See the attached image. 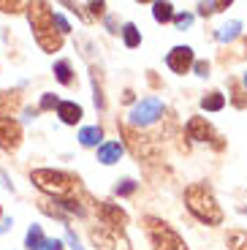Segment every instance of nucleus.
Returning a JSON list of instances; mask_svg holds the SVG:
<instances>
[{
	"instance_id": "nucleus-11",
	"label": "nucleus",
	"mask_w": 247,
	"mask_h": 250,
	"mask_svg": "<svg viewBox=\"0 0 247 250\" xmlns=\"http://www.w3.org/2000/svg\"><path fill=\"white\" fill-rule=\"evenodd\" d=\"M193 49L190 46H174L171 52H168L166 57V65L174 71V74H187V71L193 68Z\"/></svg>"
},
{
	"instance_id": "nucleus-36",
	"label": "nucleus",
	"mask_w": 247,
	"mask_h": 250,
	"mask_svg": "<svg viewBox=\"0 0 247 250\" xmlns=\"http://www.w3.org/2000/svg\"><path fill=\"white\" fill-rule=\"evenodd\" d=\"M123 101H125V104H130V101H133V93H130V90H125V95H123Z\"/></svg>"
},
{
	"instance_id": "nucleus-20",
	"label": "nucleus",
	"mask_w": 247,
	"mask_h": 250,
	"mask_svg": "<svg viewBox=\"0 0 247 250\" xmlns=\"http://www.w3.org/2000/svg\"><path fill=\"white\" fill-rule=\"evenodd\" d=\"M55 76H57V82L60 84H71L74 82V71H71V62L68 60H60L55 65Z\"/></svg>"
},
{
	"instance_id": "nucleus-10",
	"label": "nucleus",
	"mask_w": 247,
	"mask_h": 250,
	"mask_svg": "<svg viewBox=\"0 0 247 250\" xmlns=\"http://www.w3.org/2000/svg\"><path fill=\"white\" fill-rule=\"evenodd\" d=\"M95 209H98V218L103 220V226H109V229H120V231H123L125 226H128L125 209H120V207L111 204V201H98Z\"/></svg>"
},
{
	"instance_id": "nucleus-15",
	"label": "nucleus",
	"mask_w": 247,
	"mask_h": 250,
	"mask_svg": "<svg viewBox=\"0 0 247 250\" xmlns=\"http://www.w3.org/2000/svg\"><path fill=\"white\" fill-rule=\"evenodd\" d=\"M101 139H103V131H101L98 125H87V128L79 131V142L84 147H95V144H101Z\"/></svg>"
},
{
	"instance_id": "nucleus-30",
	"label": "nucleus",
	"mask_w": 247,
	"mask_h": 250,
	"mask_svg": "<svg viewBox=\"0 0 247 250\" xmlns=\"http://www.w3.org/2000/svg\"><path fill=\"white\" fill-rule=\"evenodd\" d=\"M193 68H196V74H198V76H209V62H206V60L193 62Z\"/></svg>"
},
{
	"instance_id": "nucleus-26",
	"label": "nucleus",
	"mask_w": 247,
	"mask_h": 250,
	"mask_svg": "<svg viewBox=\"0 0 247 250\" xmlns=\"http://www.w3.org/2000/svg\"><path fill=\"white\" fill-rule=\"evenodd\" d=\"M114 190H117V196H130L133 190H136V182H133V180H123Z\"/></svg>"
},
{
	"instance_id": "nucleus-8",
	"label": "nucleus",
	"mask_w": 247,
	"mask_h": 250,
	"mask_svg": "<svg viewBox=\"0 0 247 250\" xmlns=\"http://www.w3.org/2000/svg\"><path fill=\"white\" fill-rule=\"evenodd\" d=\"M187 133H190V139H196V142H209L215 150H223L220 133H217L204 117H190V123H187Z\"/></svg>"
},
{
	"instance_id": "nucleus-28",
	"label": "nucleus",
	"mask_w": 247,
	"mask_h": 250,
	"mask_svg": "<svg viewBox=\"0 0 247 250\" xmlns=\"http://www.w3.org/2000/svg\"><path fill=\"white\" fill-rule=\"evenodd\" d=\"M57 104H60V101H57V95H52V93H46V95L41 98V109H43V112H49V109H55Z\"/></svg>"
},
{
	"instance_id": "nucleus-14",
	"label": "nucleus",
	"mask_w": 247,
	"mask_h": 250,
	"mask_svg": "<svg viewBox=\"0 0 247 250\" xmlns=\"http://www.w3.org/2000/svg\"><path fill=\"white\" fill-rule=\"evenodd\" d=\"M239 36H242V22L239 19H231V22H226V25L217 30V41H223V44H231V41H236Z\"/></svg>"
},
{
	"instance_id": "nucleus-25",
	"label": "nucleus",
	"mask_w": 247,
	"mask_h": 250,
	"mask_svg": "<svg viewBox=\"0 0 247 250\" xmlns=\"http://www.w3.org/2000/svg\"><path fill=\"white\" fill-rule=\"evenodd\" d=\"M93 87H95V106L103 109L106 101H103V90H101V84H98V71H93Z\"/></svg>"
},
{
	"instance_id": "nucleus-19",
	"label": "nucleus",
	"mask_w": 247,
	"mask_h": 250,
	"mask_svg": "<svg viewBox=\"0 0 247 250\" xmlns=\"http://www.w3.org/2000/svg\"><path fill=\"white\" fill-rule=\"evenodd\" d=\"M223 106H226V98L220 93H209L201 98V109H206V112H220Z\"/></svg>"
},
{
	"instance_id": "nucleus-24",
	"label": "nucleus",
	"mask_w": 247,
	"mask_h": 250,
	"mask_svg": "<svg viewBox=\"0 0 247 250\" xmlns=\"http://www.w3.org/2000/svg\"><path fill=\"white\" fill-rule=\"evenodd\" d=\"M223 8H228V3H226V0H220V3H198V14H201V17L217 14V11H223Z\"/></svg>"
},
{
	"instance_id": "nucleus-29",
	"label": "nucleus",
	"mask_w": 247,
	"mask_h": 250,
	"mask_svg": "<svg viewBox=\"0 0 247 250\" xmlns=\"http://www.w3.org/2000/svg\"><path fill=\"white\" fill-rule=\"evenodd\" d=\"M38 250H62V242L60 239H43Z\"/></svg>"
},
{
	"instance_id": "nucleus-33",
	"label": "nucleus",
	"mask_w": 247,
	"mask_h": 250,
	"mask_svg": "<svg viewBox=\"0 0 247 250\" xmlns=\"http://www.w3.org/2000/svg\"><path fill=\"white\" fill-rule=\"evenodd\" d=\"M19 8H22V3H3V0H0V11H19Z\"/></svg>"
},
{
	"instance_id": "nucleus-32",
	"label": "nucleus",
	"mask_w": 247,
	"mask_h": 250,
	"mask_svg": "<svg viewBox=\"0 0 247 250\" xmlns=\"http://www.w3.org/2000/svg\"><path fill=\"white\" fill-rule=\"evenodd\" d=\"M55 25L60 27V36H65V33L71 30V27H68V22H65V17H60V14H55Z\"/></svg>"
},
{
	"instance_id": "nucleus-18",
	"label": "nucleus",
	"mask_w": 247,
	"mask_h": 250,
	"mask_svg": "<svg viewBox=\"0 0 247 250\" xmlns=\"http://www.w3.org/2000/svg\"><path fill=\"white\" fill-rule=\"evenodd\" d=\"M123 41H125V46H130V49H136V46L142 44V33L136 30L133 22H128V25L123 27Z\"/></svg>"
},
{
	"instance_id": "nucleus-7",
	"label": "nucleus",
	"mask_w": 247,
	"mask_h": 250,
	"mask_svg": "<svg viewBox=\"0 0 247 250\" xmlns=\"http://www.w3.org/2000/svg\"><path fill=\"white\" fill-rule=\"evenodd\" d=\"M158 117H163V101L161 98H144L142 104H136L133 112H130V128L152 125Z\"/></svg>"
},
{
	"instance_id": "nucleus-21",
	"label": "nucleus",
	"mask_w": 247,
	"mask_h": 250,
	"mask_svg": "<svg viewBox=\"0 0 247 250\" xmlns=\"http://www.w3.org/2000/svg\"><path fill=\"white\" fill-rule=\"evenodd\" d=\"M228 87H231V104H234L236 109H245L247 106V93L236 84L234 79H228Z\"/></svg>"
},
{
	"instance_id": "nucleus-22",
	"label": "nucleus",
	"mask_w": 247,
	"mask_h": 250,
	"mask_svg": "<svg viewBox=\"0 0 247 250\" xmlns=\"http://www.w3.org/2000/svg\"><path fill=\"white\" fill-rule=\"evenodd\" d=\"M228 248L231 250H247V231H242V229L228 231Z\"/></svg>"
},
{
	"instance_id": "nucleus-5",
	"label": "nucleus",
	"mask_w": 247,
	"mask_h": 250,
	"mask_svg": "<svg viewBox=\"0 0 247 250\" xmlns=\"http://www.w3.org/2000/svg\"><path fill=\"white\" fill-rule=\"evenodd\" d=\"M120 133L125 136L128 150L133 152L139 161H158V158H161V152H158V144H155L149 136L139 133L136 128H130V125H120Z\"/></svg>"
},
{
	"instance_id": "nucleus-31",
	"label": "nucleus",
	"mask_w": 247,
	"mask_h": 250,
	"mask_svg": "<svg viewBox=\"0 0 247 250\" xmlns=\"http://www.w3.org/2000/svg\"><path fill=\"white\" fill-rule=\"evenodd\" d=\"M87 8H90V17H103L106 3H87Z\"/></svg>"
},
{
	"instance_id": "nucleus-16",
	"label": "nucleus",
	"mask_w": 247,
	"mask_h": 250,
	"mask_svg": "<svg viewBox=\"0 0 247 250\" xmlns=\"http://www.w3.org/2000/svg\"><path fill=\"white\" fill-rule=\"evenodd\" d=\"M19 106V93H0V117H11V112Z\"/></svg>"
},
{
	"instance_id": "nucleus-35",
	"label": "nucleus",
	"mask_w": 247,
	"mask_h": 250,
	"mask_svg": "<svg viewBox=\"0 0 247 250\" xmlns=\"http://www.w3.org/2000/svg\"><path fill=\"white\" fill-rule=\"evenodd\" d=\"M11 226H14V220H11V218H6V220H3V226H0V234H6L8 229H11Z\"/></svg>"
},
{
	"instance_id": "nucleus-23",
	"label": "nucleus",
	"mask_w": 247,
	"mask_h": 250,
	"mask_svg": "<svg viewBox=\"0 0 247 250\" xmlns=\"http://www.w3.org/2000/svg\"><path fill=\"white\" fill-rule=\"evenodd\" d=\"M43 242V231H41V226H30L27 229V248L30 250H38Z\"/></svg>"
},
{
	"instance_id": "nucleus-3",
	"label": "nucleus",
	"mask_w": 247,
	"mask_h": 250,
	"mask_svg": "<svg viewBox=\"0 0 247 250\" xmlns=\"http://www.w3.org/2000/svg\"><path fill=\"white\" fill-rule=\"evenodd\" d=\"M33 185L52 193L55 199H74L76 190H79V180L74 174H65V171H55V169H36L30 174Z\"/></svg>"
},
{
	"instance_id": "nucleus-13",
	"label": "nucleus",
	"mask_w": 247,
	"mask_h": 250,
	"mask_svg": "<svg viewBox=\"0 0 247 250\" xmlns=\"http://www.w3.org/2000/svg\"><path fill=\"white\" fill-rule=\"evenodd\" d=\"M120 155H123V144L120 142H106L98 147V161L103 166H111V163H117Z\"/></svg>"
},
{
	"instance_id": "nucleus-12",
	"label": "nucleus",
	"mask_w": 247,
	"mask_h": 250,
	"mask_svg": "<svg viewBox=\"0 0 247 250\" xmlns=\"http://www.w3.org/2000/svg\"><path fill=\"white\" fill-rule=\"evenodd\" d=\"M57 117L65 125H76L82 120V106L74 104V101H60V104H57Z\"/></svg>"
},
{
	"instance_id": "nucleus-4",
	"label": "nucleus",
	"mask_w": 247,
	"mask_h": 250,
	"mask_svg": "<svg viewBox=\"0 0 247 250\" xmlns=\"http://www.w3.org/2000/svg\"><path fill=\"white\" fill-rule=\"evenodd\" d=\"M142 223H144V231H147L149 242H152V250H187V245L182 242V237H179L168 223H163L161 218L144 215Z\"/></svg>"
},
{
	"instance_id": "nucleus-34",
	"label": "nucleus",
	"mask_w": 247,
	"mask_h": 250,
	"mask_svg": "<svg viewBox=\"0 0 247 250\" xmlns=\"http://www.w3.org/2000/svg\"><path fill=\"white\" fill-rule=\"evenodd\" d=\"M65 239H68L71 250H84V248H79V239L74 237V231H71V229H68V234H65Z\"/></svg>"
},
{
	"instance_id": "nucleus-6",
	"label": "nucleus",
	"mask_w": 247,
	"mask_h": 250,
	"mask_svg": "<svg viewBox=\"0 0 247 250\" xmlns=\"http://www.w3.org/2000/svg\"><path fill=\"white\" fill-rule=\"evenodd\" d=\"M90 239L98 250H130V242L125 237V231L120 229H109V226H98L90 231Z\"/></svg>"
},
{
	"instance_id": "nucleus-9",
	"label": "nucleus",
	"mask_w": 247,
	"mask_h": 250,
	"mask_svg": "<svg viewBox=\"0 0 247 250\" xmlns=\"http://www.w3.org/2000/svg\"><path fill=\"white\" fill-rule=\"evenodd\" d=\"M22 144V125L14 117H0V150L14 152Z\"/></svg>"
},
{
	"instance_id": "nucleus-17",
	"label": "nucleus",
	"mask_w": 247,
	"mask_h": 250,
	"mask_svg": "<svg viewBox=\"0 0 247 250\" xmlns=\"http://www.w3.org/2000/svg\"><path fill=\"white\" fill-rule=\"evenodd\" d=\"M152 17H155V22H171L174 19V6L171 3H155L152 6Z\"/></svg>"
},
{
	"instance_id": "nucleus-2",
	"label": "nucleus",
	"mask_w": 247,
	"mask_h": 250,
	"mask_svg": "<svg viewBox=\"0 0 247 250\" xmlns=\"http://www.w3.org/2000/svg\"><path fill=\"white\" fill-rule=\"evenodd\" d=\"M27 19H30L36 41L43 52H57L62 46L60 30H55V11L49 3H27Z\"/></svg>"
},
{
	"instance_id": "nucleus-37",
	"label": "nucleus",
	"mask_w": 247,
	"mask_h": 250,
	"mask_svg": "<svg viewBox=\"0 0 247 250\" xmlns=\"http://www.w3.org/2000/svg\"><path fill=\"white\" fill-rule=\"evenodd\" d=\"M245 87H247V74H245Z\"/></svg>"
},
{
	"instance_id": "nucleus-27",
	"label": "nucleus",
	"mask_w": 247,
	"mask_h": 250,
	"mask_svg": "<svg viewBox=\"0 0 247 250\" xmlns=\"http://www.w3.org/2000/svg\"><path fill=\"white\" fill-rule=\"evenodd\" d=\"M174 25H177L179 30H187V27L193 25V14H177V17H174Z\"/></svg>"
},
{
	"instance_id": "nucleus-1",
	"label": "nucleus",
	"mask_w": 247,
	"mask_h": 250,
	"mask_svg": "<svg viewBox=\"0 0 247 250\" xmlns=\"http://www.w3.org/2000/svg\"><path fill=\"white\" fill-rule=\"evenodd\" d=\"M185 204L190 209V215L196 220L206 226H220L223 223V209L217 204L215 193H212V188L206 182H193L190 188L185 190Z\"/></svg>"
}]
</instances>
